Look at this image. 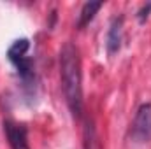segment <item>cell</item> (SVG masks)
<instances>
[{"instance_id": "obj_1", "label": "cell", "mask_w": 151, "mask_h": 149, "mask_svg": "<svg viewBox=\"0 0 151 149\" xmlns=\"http://www.w3.org/2000/svg\"><path fill=\"white\" fill-rule=\"evenodd\" d=\"M60 77L67 107L79 119L83 116V74L79 49L72 42H65L60 49Z\"/></svg>"}, {"instance_id": "obj_5", "label": "cell", "mask_w": 151, "mask_h": 149, "mask_svg": "<svg viewBox=\"0 0 151 149\" xmlns=\"http://www.w3.org/2000/svg\"><path fill=\"white\" fill-rule=\"evenodd\" d=\"M121 27H123V19L121 18H114L111 27H109V32H107V53L114 54L119 51V46H121Z\"/></svg>"}, {"instance_id": "obj_4", "label": "cell", "mask_w": 151, "mask_h": 149, "mask_svg": "<svg viewBox=\"0 0 151 149\" xmlns=\"http://www.w3.org/2000/svg\"><path fill=\"white\" fill-rule=\"evenodd\" d=\"M4 133L7 137V142H9L11 149H30L28 130L25 125L5 119L4 121Z\"/></svg>"}, {"instance_id": "obj_2", "label": "cell", "mask_w": 151, "mask_h": 149, "mask_svg": "<svg viewBox=\"0 0 151 149\" xmlns=\"http://www.w3.org/2000/svg\"><path fill=\"white\" fill-rule=\"evenodd\" d=\"M28 49H30V42L28 39H18L11 44V47L7 49V58L9 62L16 67L18 74L21 77V81L30 86L35 79L34 74V62L28 56Z\"/></svg>"}, {"instance_id": "obj_3", "label": "cell", "mask_w": 151, "mask_h": 149, "mask_svg": "<svg viewBox=\"0 0 151 149\" xmlns=\"http://www.w3.org/2000/svg\"><path fill=\"white\" fill-rule=\"evenodd\" d=\"M132 139L146 144L151 140V104H142L132 123Z\"/></svg>"}, {"instance_id": "obj_6", "label": "cell", "mask_w": 151, "mask_h": 149, "mask_svg": "<svg viewBox=\"0 0 151 149\" xmlns=\"http://www.w3.org/2000/svg\"><path fill=\"white\" fill-rule=\"evenodd\" d=\"M104 4L102 2H86L81 9V14H79V21H77V27L79 28H84L97 14V11L102 7Z\"/></svg>"}]
</instances>
